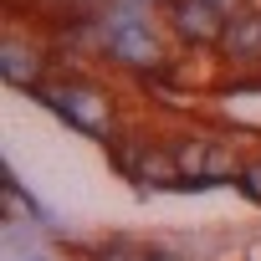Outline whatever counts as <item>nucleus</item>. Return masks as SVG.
I'll list each match as a JSON object with an SVG mask.
<instances>
[{
	"instance_id": "39448f33",
	"label": "nucleus",
	"mask_w": 261,
	"mask_h": 261,
	"mask_svg": "<svg viewBox=\"0 0 261 261\" xmlns=\"http://www.w3.org/2000/svg\"><path fill=\"white\" fill-rule=\"evenodd\" d=\"M225 62H261V11H236L230 21H225V36H220V46H215Z\"/></svg>"
},
{
	"instance_id": "f03ea898",
	"label": "nucleus",
	"mask_w": 261,
	"mask_h": 261,
	"mask_svg": "<svg viewBox=\"0 0 261 261\" xmlns=\"http://www.w3.org/2000/svg\"><path fill=\"white\" fill-rule=\"evenodd\" d=\"M169 149H174V164H179L185 185H230V179H241V169H246V159H251V154H241L230 139H210V134L174 139Z\"/></svg>"
},
{
	"instance_id": "7ed1b4c3",
	"label": "nucleus",
	"mask_w": 261,
	"mask_h": 261,
	"mask_svg": "<svg viewBox=\"0 0 261 261\" xmlns=\"http://www.w3.org/2000/svg\"><path fill=\"white\" fill-rule=\"evenodd\" d=\"M113 164L128 185L139 190H179L185 174L174 164L169 144H149V139H113Z\"/></svg>"
},
{
	"instance_id": "f257e3e1",
	"label": "nucleus",
	"mask_w": 261,
	"mask_h": 261,
	"mask_svg": "<svg viewBox=\"0 0 261 261\" xmlns=\"http://www.w3.org/2000/svg\"><path fill=\"white\" fill-rule=\"evenodd\" d=\"M31 97H41L46 108H57V118H67L77 134H87V139H113L118 108H113V97H108L97 82H87V77H57V82H41Z\"/></svg>"
},
{
	"instance_id": "1a4fd4ad",
	"label": "nucleus",
	"mask_w": 261,
	"mask_h": 261,
	"mask_svg": "<svg viewBox=\"0 0 261 261\" xmlns=\"http://www.w3.org/2000/svg\"><path fill=\"white\" fill-rule=\"evenodd\" d=\"M123 6H139V11H149V6H169V0H123Z\"/></svg>"
},
{
	"instance_id": "0eeeda50",
	"label": "nucleus",
	"mask_w": 261,
	"mask_h": 261,
	"mask_svg": "<svg viewBox=\"0 0 261 261\" xmlns=\"http://www.w3.org/2000/svg\"><path fill=\"white\" fill-rule=\"evenodd\" d=\"M241 190H246V200H256L261 205V154H251L246 159V169H241V179H236Z\"/></svg>"
},
{
	"instance_id": "6e6552de",
	"label": "nucleus",
	"mask_w": 261,
	"mask_h": 261,
	"mask_svg": "<svg viewBox=\"0 0 261 261\" xmlns=\"http://www.w3.org/2000/svg\"><path fill=\"white\" fill-rule=\"evenodd\" d=\"M210 6H215L220 16H236V11H246V0H210Z\"/></svg>"
},
{
	"instance_id": "20e7f679",
	"label": "nucleus",
	"mask_w": 261,
	"mask_h": 261,
	"mask_svg": "<svg viewBox=\"0 0 261 261\" xmlns=\"http://www.w3.org/2000/svg\"><path fill=\"white\" fill-rule=\"evenodd\" d=\"M225 21L230 16H220L210 0H169V31L185 46H220Z\"/></svg>"
},
{
	"instance_id": "423d86ee",
	"label": "nucleus",
	"mask_w": 261,
	"mask_h": 261,
	"mask_svg": "<svg viewBox=\"0 0 261 261\" xmlns=\"http://www.w3.org/2000/svg\"><path fill=\"white\" fill-rule=\"evenodd\" d=\"M0 62H6V77L16 87H26V92H36L46 82V57L36 46H26V36H16V31L6 36V57H0Z\"/></svg>"
}]
</instances>
